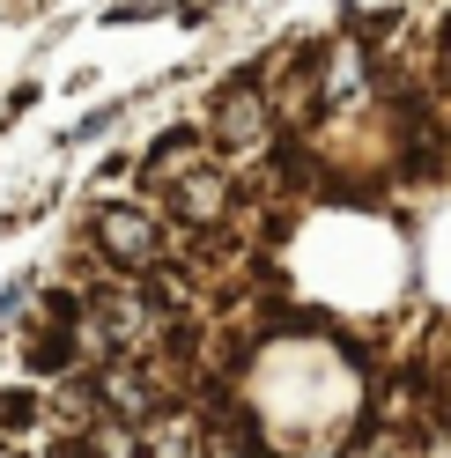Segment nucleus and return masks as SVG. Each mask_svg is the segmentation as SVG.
Returning a JSON list of instances; mask_svg holds the SVG:
<instances>
[{
	"mask_svg": "<svg viewBox=\"0 0 451 458\" xmlns=\"http://www.w3.org/2000/svg\"><path fill=\"white\" fill-rule=\"evenodd\" d=\"M30 414H38V399H30V392H0V421H8V428H22Z\"/></svg>",
	"mask_w": 451,
	"mask_h": 458,
	"instance_id": "nucleus-6",
	"label": "nucleus"
},
{
	"mask_svg": "<svg viewBox=\"0 0 451 458\" xmlns=\"http://www.w3.org/2000/svg\"><path fill=\"white\" fill-rule=\"evenodd\" d=\"M222 208H230V192H222V178H215V170H200V178H185V192H178V215H185L192 229L222 222Z\"/></svg>",
	"mask_w": 451,
	"mask_h": 458,
	"instance_id": "nucleus-4",
	"label": "nucleus"
},
{
	"mask_svg": "<svg viewBox=\"0 0 451 458\" xmlns=\"http://www.w3.org/2000/svg\"><path fill=\"white\" fill-rule=\"evenodd\" d=\"M260 133H267V97L244 81L222 97V148H260Z\"/></svg>",
	"mask_w": 451,
	"mask_h": 458,
	"instance_id": "nucleus-3",
	"label": "nucleus"
},
{
	"mask_svg": "<svg viewBox=\"0 0 451 458\" xmlns=\"http://www.w3.org/2000/svg\"><path fill=\"white\" fill-rule=\"evenodd\" d=\"M97 244H104L126 274H149V267L163 259V229L140 215V208H104V215H97Z\"/></svg>",
	"mask_w": 451,
	"mask_h": 458,
	"instance_id": "nucleus-1",
	"label": "nucleus"
},
{
	"mask_svg": "<svg viewBox=\"0 0 451 458\" xmlns=\"http://www.w3.org/2000/svg\"><path fill=\"white\" fill-rule=\"evenodd\" d=\"M208 458H260V451H251V437H237V428H215V437H208Z\"/></svg>",
	"mask_w": 451,
	"mask_h": 458,
	"instance_id": "nucleus-5",
	"label": "nucleus"
},
{
	"mask_svg": "<svg viewBox=\"0 0 451 458\" xmlns=\"http://www.w3.org/2000/svg\"><path fill=\"white\" fill-rule=\"evenodd\" d=\"M156 318H163V310L140 296V289H126V281H119V289H104V296H97V310H89L97 340H104V348H126V355L156 333Z\"/></svg>",
	"mask_w": 451,
	"mask_h": 458,
	"instance_id": "nucleus-2",
	"label": "nucleus"
},
{
	"mask_svg": "<svg viewBox=\"0 0 451 458\" xmlns=\"http://www.w3.org/2000/svg\"><path fill=\"white\" fill-rule=\"evenodd\" d=\"M15 318H22V289H8V296H0V333H15Z\"/></svg>",
	"mask_w": 451,
	"mask_h": 458,
	"instance_id": "nucleus-7",
	"label": "nucleus"
}]
</instances>
